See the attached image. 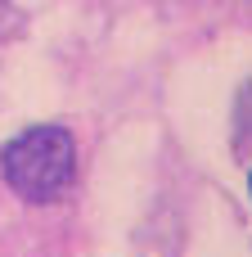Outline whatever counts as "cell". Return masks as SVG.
Returning a JSON list of instances; mask_svg holds the SVG:
<instances>
[{
  "label": "cell",
  "mask_w": 252,
  "mask_h": 257,
  "mask_svg": "<svg viewBox=\"0 0 252 257\" xmlns=\"http://www.w3.org/2000/svg\"><path fill=\"white\" fill-rule=\"evenodd\" d=\"M0 181L32 208L59 203L77 185V136L63 122L23 126L0 145Z\"/></svg>",
  "instance_id": "cell-1"
}]
</instances>
